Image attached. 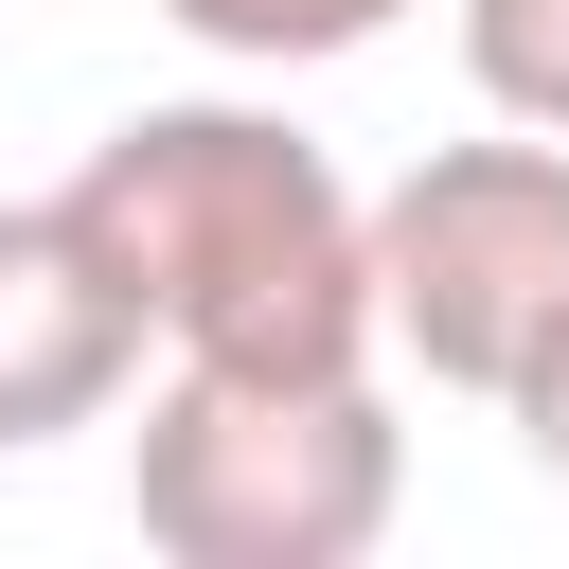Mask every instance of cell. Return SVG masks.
<instances>
[{
  "label": "cell",
  "instance_id": "8992f818",
  "mask_svg": "<svg viewBox=\"0 0 569 569\" xmlns=\"http://www.w3.org/2000/svg\"><path fill=\"white\" fill-rule=\"evenodd\" d=\"M462 71L498 124H551L569 142V0H462Z\"/></svg>",
  "mask_w": 569,
  "mask_h": 569
},
{
  "label": "cell",
  "instance_id": "6da1fadb",
  "mask_svg": "<svg viewBox=\"0 0 569 569\" xmlns=\"http://www.w3.org/2000/svg\"><path fill=\"white\" fill-rule=\"evenodd\" d=\"M71 231L107 249L160 356H231V373L373 356V196L284 107H231V89L124 107L71 160Z\"/></svg>",
  "mask_w": 569,
  "mask_h": 569
},
{
  "label": "cell",
  "instance_id": "3957f363",
  "mask_svg": "<svg viewBox=\"0 0 569 569\" xmlns=\"http://www.w3.org/2000/svg\"><path fill=\"white\" fill-rule=\"evenodd\" d=\"M569 320V142H427L373 196V356H409L427 391H516V356Z\"/></svg>",
  "mask_w": 569,
  "mask_h": 569
},
{
  "label": "cell",
  "instance_id": "52a82bcc",
  "mask_svg": "<svg viewBox=\"0 0 569 569\" xmlns=\"http://www.w3.org/2000/svg\"><path fill=\"white\" fill-rule=\"evenodd\" d=\"M498 409H516V462H533V480L569 498V320H551V338L516 356V391H498Z\"/></svg>",
  "mask_w": 569,
  "mask_h": 569
},
{
  "label": "cell",
  "instance_id": "277c9868",
  "mask_svg": "<svg viewBox=\"0 0 569 569\" xmlns=\"http://www.w3.org/2000/svg\"><path fill=\"white\" fill-rule=\"evenodd\" d=\"M124 391H142V302L71 231V196H18L0 213V445H71Z\"/></svg>",
  "mask_w": 569,
  "mask_h": 569
},
{
  "label": "cell",
  "instance_id": "5b68a950",
  "mask_svg": "<svg viewBox=\"0 0 569 569\" xmlns=\"http://www.w3.org/2000/svg\"><path fill=\"white\" fill-rule=\"evenodd\" d=\"M196 53H231V71H338V53H373L391 18H427V0H160Z\"/></svg>",
  "mask_w": 569,
  "mask_h": 569
},
{
  "label": "cell",
  "instance_id": "7a4b0ae2",
  "mask_svg": "<svg viewBox=\"0 0 569 569\" xmlns=\"http://www.w3.org/2000/svg\"><path fill=\"white\" fill-rule=\"evenodd\" d=\"M409 498V427L373 391V356H302V373H231V356H160L142 427H124V516L178 569H356Z\"/></svg>",
  "mask_w": 569,
  "mask_h": 569
}]
</instances>
